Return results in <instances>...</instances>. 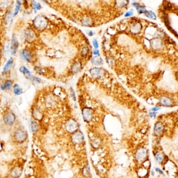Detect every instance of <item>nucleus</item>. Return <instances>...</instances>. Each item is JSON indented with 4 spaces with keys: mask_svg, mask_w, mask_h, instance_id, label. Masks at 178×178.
I'll return each mask as SVG.
<instances>
[{
    "mask_svg": "<svg viewBox=\"0 0 178 178\" xmlns=\"http://www.w3.org/2000/svg\"><path fill=\"white\" fill-rule=\"evenodd\" d=\"M28 138L27 132L22 129L16 130L14 133V139L18 143H24Z\"/></svg>",
    "mask_w": 178,
    "mask_h": 178,
    "instance_id": "1",
    "label": "nucleus"
},
{
    "mask_svg": "<svg viewBox=\"0 0 178 178\" xmlns=\"http://www.w3.org/2000/svg\"><path fill=\"white\" fill-rule=\"evenodd\" d=\"M34 26L39 30H44L47 28L48 22L46 18L43 16H37L33 21Z\"/></svg>",
    "mask_w": 178,
    "mask_h": 178,
    "instance_id": "2",
    "label": "nucleus"
},
{
    "mask_svg": "<svg viewBox=\"0 0 178 178\" xmlns=\"http://www.w3.org/2000/svg\"><path fill=\"white\" fill-rule=\"evenodd\" d=\"M3 120L4 123L8 125H13L16 120V116L14 113L9 111L4 115Z\"/></svg>",
    "mask_w": 178,
    "mask_h": 178,
    "instance_id": "3",
    "label": "nucleus"
},
{
    "mask_svg": "<svg viewBox=\"0 0 178 178\" xmlns=\"http://www.w3.org/2000/svg\"><path fill=\"white\" fill-rule=\"evenodd\" d=\"M65 129L69 133H75L78 129V124L74 120H70L65 124Z\"/></svg>",
    "mask_w": 178,
    "mask_h": 178,
    "instance_id": "4",
    "label": "nucleus"
},
{
    "mask_svg": "<svg viewBox=\"0 0 178 178\" xmlns=\"http://www.w3.org/2000/svg\"><path fill=\"white\" fill-rule=\"evenodd\" d=\"M18 46L19 43L17 37L15 35V34H13L12 35L11 46H10V52H11V54L13 56H15L16 53L18 48Z\"/></svg>",
    "mask_w": 178,
    "mask_h": 178,
    "instance_id": "5",
    "label": "nucleus"
},
{
    "mask_svg": "<svg viewBox=\"0 0 178 178\" xmlns=\"http://www.w3.org/2000/svg\"><path fill=\"white\" fill-rule=\"evenodd\" d=\"M25 39L28 43H31L34 41L36 35L33 30L31 29H27L25 31Z\"/></svg>",
    "mask_w": 178,
    "mask_h": 178,
    "instance_id": "6",
    "label": "nucleus"
},
{
    "mask_svg": "<svg viewBox=\"0 0 178 178\" xmlns=\"http://www.w3.org/2000/svg\"><path fill=\"white\" fill-rule=\"evenodd\" d=\"M72 140L73 142L76 144H80L84 141V136L82 133L80 132H76L72 136Z\"/></svg>",
    "mask_w": 178,
    "mask_h": 178,
    "instance_id": "7",
    "label": "nucleus"
},
{
    "mask_svg": "<svg viewBox=\"0 0 178 178\" xmlns=\"http://www.w3.org/2000/svg\"><path fill=\"white\" fill-rule=\"evenodd\" d=\"M146 156H147V152L144 148L139 149L136 153V158L138 161H140L144 160L146 157Z\"/></svg>",
    "mask_w": 178,
    "mask_h": 178,
    "instance_id": "8",
    "label": "nucleus"
},
{
    "mask_svg": "<svg viewBox=\"0 0 178 178\" xmlns=\"http://www.w3.org/2000/svg\"><path fill=\"white\" fill-rule=\"evenodd\" d=\"M83 113V116L84 118V119L85 120V121L87 122H89L91 120L93 114L91 110L88 108H85L82 111Z\"/></svg>",
    "mask_w": 178,
    "mask_h": 178,
    "instance_id": "9",
    "label": "nucleus"
},
{
    "mask_svg": "<svg viewBox=\"0 0 178 178\" xmlns=\"http://www.w3.org/2000/svg\"><path fill=\"white\" fill-rule=\"evenodd\" d=\"M22 171L21 169L18 167H15L10 171V175L13 178H18L22 175Z\"/></svg>",
    "mask_w": 178,
    "mask_h": 178,
    "instance_id": "10",
    "label": "nucleus"
},
{
    "mask_svg": "<svg viewBox=\"0 0 178 178\" xmlns=\"http://www.w3.org/2000/svg\"><path fill=\"white\" fill-rule=\"evenodd\" d=\"M22 56L23 58L25 59V60L28 62H31L33 60V55L31 54L30 52L27 50H24L23 51Z\"/></svg>",
    "mask_w": 178,
    "mask_h": 178,
    "instance_id": "11",
    "label": "nucleus"
},
{
    "mask_svg": "<svg viewBox=\"0 0 178 178\" xmlns=\"http://www.w3.org/2000/svg\"><path fill=\"white\" fill-rule=\"evenodd\" d=\"M163 126L161 122H157L154 128V134L156 135H160L162 132Z\"/></svg>",
    "mask_w": 178,
    "mask_h": 178,
    "instance_id": "12",
    "label": "nucleus"
},
{
    "mask_svg": "<svg viewBox=\"0 0 178 178\" xmlns=\"http://www.w3.org/2000/svg\"><path fill=\"white\" fill-rule=\"evenodd\" d=\"M19 71L21 73H23V74L24 75V76L26 78L31 79V77H32L33 76L31 75L30 72L28 70V69L27 67H26L24 66H20L19 68Z\"/></svg>",
    "mask_w": 178,
    "mask_h": 178,
    "instance_id": "13",
    "label": "nucleus"
},
{
    "mask_svg": "<svg viewBox=\"0 0 178 178\" xmlns=\"http://www.w3.org/2000/svg\"><path fill=\"white\" fill-rule=\"evenodd\" d=\"M13 83L12 81L10 80H6L3 84L1 85V88L3 90H9L12 87Z\"/></svg>",
    "mask_w": 178,
    "mask_h": 178,
    "instance_id": "14",
    "label": "nucleus"
},
{
    "mask_svg": "<svg viewBox=\"0 0 178 178\" xmlns=\"http://www.w3.org/2000/svg\"><path fill=\"white\" fill-rule=\"evenodd\" d=\"M160 103L162 106L169 107L171 105L172 101L170 99V98L167 97H162L160 100Z\"/></svg>",
    "mask_w": 178,
    "mask_h": 178,
    "instance_id": "15",
    "label": "nucleus"
},
{
    "mask_svg": "<svg viewBox=\"0 0 178 178\" xmlns=\"http://www.w3.org/2000/svg\"><path fill=\"white\" fill-rule=\"evenodd\" d=\"M92 62L93 64L96 65H100L103 64L102 60L99 56H96L93 57L92 59Z\"/></svg>",
    "mask_w": 178,
    "mask_h": 178,
    "instance_id": "16",
    "label": "nucleus"
},
{
    "mask_svg": "<svg viewBox=\"0 0 178 178\" xmlns=\"http://www.w3.org/2000/svg\"><path fill=\"white\" fill-rule=\"evenodd\" d=\"M30 129L33 132H36L38 130V123L34 121H31L30 123Z\"/></svg>",
    "mask_w": 178,
    "mask_h": 178,
    "instance_id": "17",
    "label": "nucleus"
},
{
    "mask_svg": "<svg viewBox=\"0 0 178 178\" xmlns=\"http://www.w3.org/2000/svg\"><path fill=\"white\" fill-rule=\"evenodd\" d=\"M13 89H14V93L16 95H19L23 92L22 89L20 88L18 85H17V84H15L14 85Z\"/></svg>",
    "mask_w": 178,
    "mask_h": 178,
    "instance_id": "18",
    "label": "nucleus"
},
{
    "mask_svg": "<svg viewBox=\"0 0 178 178\" xmlns=\"http://www.w3.org/2000/svg\"><path fill=\"white\" fill-rule=\"evenodd\" d=\"M31 4H32L33 8L34 10H35V13H36L38 10H39L40 9H41L42 8L41 4L36 1H32V3H31Z\"/></svg>",
    "mask_w": 178,
    "mask_h": 178,
    "instance_id": "19",
    "label": "nucleus"
},
{
    "mask_svg": "<svg viewBox=\"0 0 178 178\" xmlns=\"http://www.w3.org/2000/svg\"><path fill=\"white\" fill-rule=\"evenodd\" d=\"M42 115L43 114H42L41 112L37 109L35 110L33 112V117L36 120H40L42 118V117H43Z\"/></svg>",
    "mask_w": 178,
    "mask_h": 178,
    "instance_id": "20",
    "label": "nucleus"
},
{
    "mask_svg": "<svg viewBox=\"0 0 178 178\" xmlns=\"http://www.w3.org/2000/svg\"><path fill=\"white\" fill-rule=\"evenodd\" d=\"M81 67V64L78 62H76L72 67V71L73 73L77 72Z\"/></svg>",
    "mask_w": 178,
    "mask_h": 178,
    "instance_id": "21",
    "label": "nucleus"
},
{
    "mask_svg": "<svg viewBox=\"0 0 178 178\" xmlns=\"http://www.w3.org/2000/svg\"><path fill=\"white\" fill-rule=\"evenodd\" d=\"M90 72L91 73V74L93 76L98 77L100 75V70L99 69H98V68H94V69H91L90 71Z\"/></svg>",
    "mask_w": 178,
    "mask_h": 178,
    "instance_id": "22",
    "label": "nucleus"
},
{
    "mask_svg": "<svg viewBox=\"0 0 178 178\" xmlns=\"http://www.w3.org/2000/svg\"><path fill=\"white\" fill-rule=\"evenodd\" d=\"M155 157L156 161L158 163L161 162L163 160V155L160 153H157L155 155Z\"/></svg>",
    "mask_w": 178,
    "mask_h": 178,
    "instance_id": "23",
    "label": "nucleus"
},
{
    "mask_svg": "<svg viewBox=\"0 0 178 178\" xmlns=\"http://www.w3.org/2000/svg\"><path fill=\"white\" fill-rule=\"evenodd\" d=\"M13 58H10L8 61L7 62H6V63L5 64V65H4V68H3V71L5 72V71H6L8 69L9 67L10 66V65H11V64H12V63H13Z\"/></svg>",
    "mask_w": 178,
    "mask_h": 178,
    "instance_id": "24",
    "label": "nucleus"
},
{
    "mask_svg": "<svg viewBox=\"0 0 178 178\" xmlns=\"http://www.w3.org/2000/svg\"><path fill=\"white\" fill-rule=\"evenodd\" d=\"M21 5H22V3L19 1H16V6H15V11H14V16H16V15H17V14L18 13L19 9L21 6Z\"/></svg>",
    "mask_w": 178,
    "mask_h": 178,
    "instance_id": "25",
    "label": "nucleus"
},
{
    "mask_svg": "<svg viewBox=\"0 0 178 178\" xmlns=\"http://www.w3.org/2000/svg\"><path fill=\"white\" fill-rule=\"evenodd\" d=\"M145 15L146 16L150 18H151V19H156V15H155V14L153 12H152L151 11H146L145 13Z\"/></svg>",
    "mask_w": 178,
    "mask_h": 178,
    "instance_id": "26",
    "label": "nucleus"
},
{
    "mask_svg": "<svg viewBox=\"0 0 178 178\" xmlns=\"http://www.w3.org/2000/svg\"><path fill=\"white\" fill-rule=\"evenodd\" d=\"M161 45L162 44L161 42L158 40L154 41V43H153V47L155 49H159V48H160Z\"/></svg>",
    "mask_w": 178,
    "mask_h": 178,
    "instance_id": "27",
    "label": "nucleus"
},
{
    "mask_svg": "<svg viewBox=\"0 0 178 178\" xmlns=\"http://www.w3.org/2000/svg\"><path fill=\"white\" fill-rule=\"evenodd\" d=\"M90 19L88 17H85L83 19V23L85 25H89L90 24Z\"/></svg>",
    "mask_w": 178,
    "mask_h": 178,
    "instance_id": "28",
    "label": "nucleus"
},
{
    "mask_svg": "<svg viewBox=\"0 0 178 178\" xmlns=\"http://www.w3.org/2000/svg\"><path fill=\"white\" fill-rule=\"evenodd\" d=\"M140 27L138 25H137L136 26V25H135V26L132 27L131 30L132 31V32L133 33H138L140 30Z\"/></svg>",
    "mask_w": 178,
    "mask_h": 178,
    "instance_id": "29",
    "label": "nucleus"
},
{
    "mask_svg": "<svg viewBox=\"0 0 178 178\" xmlns=\"http://www.w3.org/2000/svg\"><path fill=\"white\" fill-rule=\"evenodd\" d=\"M31 79H32L33 80H34V81H37L38 83H40L42 81L41 78H38V77H36V76H32V77H31Z\"/></svg>",
    "mask_w": 178,
    "mask_h": 178,
    "instance_id": "30",
    "label": "nucleus"
},
{
    "mask_svg": "<svg viewBox=\"0 0 178 178\" xmlns=\"http://www.w3.org/2000/svg\"><path fill=\"white\" fill-rule=\"evenodd\" d=\"M93 46H94V47H95V48H98V43H97L96 39H93Z\"/></svg>",
    "mask_w": 178,
    "mask_h": 178,
    "instance_id": "31",
    "label": "nucleus"
},
{
    "mask_svg": "<svg viewBox=\"0 0 178 178\" xmlns=\"http://www.w3.org/2000/svg\"><path fill=\"white\" fill-rule=\"evenodd\" d=\"M133 14V10H131L130 11L127 12L126 13V14L125 15V17H129V16H132V15Z\"/></svg>",
    "mask_w": 178,
    "mask_h": 178,
    "instance_id": "32",
    "label": "nucleus"
},
{
    "mask_svg": "<svg viewBox=\"0 0 178 178\" xmlns=\"http://www.w3.org/2000/svg\"><path fill=\"white\" fill-rule=\"evenodd\" d=\"M88 52V49L87 48H84L83 49V51H82V53L83 55L86 56V54Z\"/></svg>",
    "mask_w": 178,
    "mask_h": 178,
    "instance_id": "33",
    "label": "nucleus"
},
{
    "mask_svg": "<svg viewBox=\"0 0 178 178\" xmlns=\"http://www.w3.org/2000/svg\"><path fill=\"white\" fill-rule=\"evenodd\" d=\"M149 116L152 119H155L156 116V113L154 112H149Z\"/></svg>",
    "mask_w": 178,
    "mask_h": 178,
    "instance_id": "34",
    "label": "nucleus"
},
{
    "mask_svg": "<svg viewBox=\"0 0 178 178\" xmlns=\"http://www.w3.org/2000/svg\"><path fill=\"white\" fill-rule=\"evenodd\" d=\"M161 109V108L159 107H154L153 108L152 110L153 111V112H154V111H158L159 110H160Z\"/></svg>",
    "mask_w": 178,
    "mask_h": 178,
    "instance_id": "35",
    "label": "nucleus"
},
{
    "mask_svg": "<svg viewBox=\"0 0 178 178\" xmlns=\"http://www.w3.org/2000/svg\"><path fill=\"white\" fill-rule=\"evenodd\" d=\"M156 171H157V172H159L160 174H163V172L161 171V169H160L159 168H156Z\"/></svg>",
    "mask_w": 178,
    "mask_h": 178,
    "instance_id": "36",
    "label": "nucleus"
},
{
    "mask_svg": "<svg viewBox=\"0 0 178 178\" xmlns=\"http://www.w3.org/2000/svg\"><path fill=\"white\" fill-rule=\"evenodd\" d=\"M71 93H72V97H73V98L74 99V100L76 99V97H75V93H74V91H73V89H72V91H71Z\"/></svg>",
    "mask_w": 178,
    "mask_h": 178,
    "instance_id": "37",
    "label": "nucleus"
},
{
    "mask_svg": "<svg viewBox=\"0 0 178 178\" xmlns=\"http://www.w3.org/2000/svg\"><path fill=\"white\" fill-rule=\"evenodd\" d=\"M99 52L98 50H94V51H93V53L95 55L99 54Z\"/></svg>",
    "mask_w": 178,
    "mask_h": 178,
    "instance_id": "38",
    "label": "nucleus"
},
{
    "mask_svg": "<svg viewBox=\"0 0 178 178\" xmlns=\"http://www.w3.org/2000/svg\"><path fill=\"white\" fill-rule=\"evenodd\" d=\"M88 33H87V34H88V35L89 36H92L93 34H92V31H90V30H89V31H88Z\"/></svg>",
    "mask_w": 178,
    "mask_h": 178,
    "instance_id": "39",
    "label": "nucleus"
}]
</instances>
